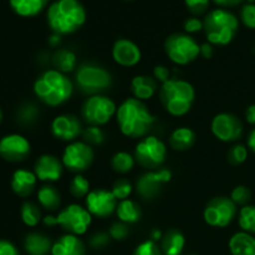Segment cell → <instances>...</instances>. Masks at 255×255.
Returning <instances> with one entry per match:
<instances>
[{
    "label": "cell",
    "instance_id": "52",
    "mask_svg": "<svg viewBox=\"0 0 255 255\" xmlns=\"http://www.w3.org/2000/svg\"><path fill=\"white\" fill-rule=\"evenodd\" d=\"M2 120V111H1V107H0V122H1Z\"/></svg>",
    "mask_w": 255,
    "mask_h": 255
},
{
    "label": "cell",
    "instance_id": "10",
    "mask_svg": "<svg viewBox=\"0 0 255 255\" xmlns=\"http://www.w3.org/2000/svg\"><path fill=\"white\" fill-rule=\"evenodd\" d=\"M237 214V204L227 197H216L211 199L204 209V221L211 227L223 228L231 224Z\"/></svg>",
    "mask_w": 255,
    "mask_h": 255
},
{
    "label": "cell",
    "instance_id": "48",
    "mask_svg": "<svg viewBox=\"0 0 255 255\" xmlns=\"http://www.w3.org/2000/svg\"><path fill=\"white\" fill-rule=\"evenodd\" d=\"M213 1L222 7H231V6H237V5L242 4L244 0H213ZM248 1L253 2L254 0H248Z\"/></svg>",
    "mask_w": 255,
    "mask_h": 255
},
{
    "label": "cell",
    "instance_id": "29",
    "mask_svg": "<svg viewBox=\"0 0 255 255\" xmlns=\"http://www.w3.org/2000/svg\"><path fill=\"white\" fill-rule=\"evenodd\" d=\"M37 199H39L40 206L50 211H56L61 203L59 191L52 186L41 187L37 192Z\"/></svg>",
    "mask_w": 255,
    "mask_h": 255
},
{
    "label": "cell",
    "instance_id": "45",
    "mask_svg": "<svg viewBox=\"0 0 255 255\" xmlns=\"http://www.w3.org/2000/svg\"><path fill=\"white\" fill-rule=\"evenodd\" d=\"M0 255H19V252L9 241L0 239Z\"/></svg>",
    "mask_w": 255,
    "mask_h": 255
},
{
    "label": "cell",
    "instance_id": "36",
    "mask_svg": "<svg viewBox=\"0 0 255 255\" xmlns=\"http://www.w3.org/2000/svg\"><path fill=\"white\" fill-rule=\"evenodd\" d=\"M82 136L87 143L101 144L105 141V133L99 126H90L85 128V131L82 132Z\"/></svg>",
    "mask_w": 255,
    "mask_h": 255
},
{
    "label": "cell",
    "instance_id": "37",
    "mask_svg": "<svg viewBox=\"0 0 255 255\" xmlns=\"http://www.w3.org/2000/svg\"><path fill=\"white\" fill-rule=\"evenodd\" d=\"M247 157H248V151L243 144H237V146L232 147L231 151L228 152V161L234 166H238V164L246 162Z\"/></svg>",
    "mask_w": 255,
    "mask_h": 255
},
{
    "label": "cell",
    "instance_id": "6",
    "mask_svg": "<svg viewBox=\"0 0 255 255\" xmlns=\"http://www.w3.org/2000/svg\"><path fill=\"white\" fill-rule=\"evenodd\" d=\"M164 49L169 59L177 65L189 64L194 61L198 55H201V46L198 42L188 34L182 32L171 35L166 40Z\"/></svg>",
    "mask_w": 255,
    "mask_h": 255
},
{
    "label": "cell",
    "instance_id": "3",
    "mask_svg": "<svg viewBox=\"0 0 255 255\" xmlns=\"http://www.w3.org/2000/svg\"><path fill=\"white\" fill-rule=\"evenodd\" d=\"M72 82L57 70H47L40 75L34 84V92L45 105L59 106L72 95Z\"/></svg>",
    "mask_w": 255,
    "mask_h": 255
},
{
    "label": "cell",
    "instance_id": "30",
    "mask_svg": "<svg viewBox=\"0 0 255 255\" xmlns=\"http://www.w3.org/2000/svg\"><path fill=\"white\" fill-rule=\"evenodd\" d=\"M52 64H54L55 69L62 74L72 71L76 66V55L71 50L60 49L54 54Z\"/></svg>",
    "mask_w": 255,
    "mask_h": 255
},
{
    "label": "cell",
    "instance_id": "17",
    "mask_svg": "<svg viewBox=\"0 0 255 255\" xmlns=\"http://www.w3.org/2000/svg\"><path fill=\"white\" fill-rule=\"evenodd\" d=\"M51 131L56 138L74 141L81 133V124L74 115H60L52 121Z\"/></svg>",
    "mask_w": 255,
    "mask_h": 255
},
{
    "label": "cell",
    "instance_id": "34",
    "mask_svg": "<svg viewBox=\"0 0 255 255\" xmlns=\"http://www.w3.org/2000/svg\"><path fill=\"white\" fill-rule=\"evenodd\" d=\"M70 192L74 197L81 198V197H87L90 193V183L85 177L76 176L70 183Z\"/></svg>",
    "mask_w": 255,
    "mask_h": 255
},
{
    "label": "cell",
    "instance_id": "33",
    "mask_svg": "<svg viewBox=\"0 0 255 255\" xmlns=\"http://www.w3.org/2000/svg\"><path fill=\"white\" fill-rule=\"evenodd\" d=\"M21 219L27 227H35L41 219V213L36 204L25 202L21 207Z\"/></svg>",
    "mask_w": 255,
    "mask_h": 255
},
{
    "label": "cell",
    "instance_id": "8",
    "mask_svg": "<svg viewBox=\"0 0 255 255\" xmlns=\"http://www.w3.org/2000/svg\"><path fill=\"white\" fill-rule=\"evenodd\" d=\"M111 81V75L97 65H82L76 72V82L85 94H99L110 87Z\"/></svg>",
    "mask_w": 255,
    "mask_h": 255
},
{
    "label": "cell",
    "instance_id": "26",
    "mask_svg": "<svg viewBox=\"0 0 255 255\" xmlns=\"http://www.w3.org/2000/svg\"><path fill=\"white\" fill-rule=\"evenodd\" d=\"M194 141H196V134L188 127H181L172 132L171 138H169V143H171L172 148L177 149V151H186L193 146Z\"/></svg>",
    "mask_w": 255,
    "mask_h": 255
},
{
    "label": "cell",
    "instance_id": "28",
    "mask_svg": "<svg viewBox=\"0 0 255 255\" xmlns=\"http://www.w3.org/2000/svg\"><path fill=\"white\" fill-rule=\"evenodd\" d=\"M184 237L181 232L172 229L162 239V251L166 255H179L183 251Z\"/></svg>",
    "mask_w": 255,
    "mask_h": 255
},
{
    "label": "cell",
    "instance_id": "46",
    "mask_svg": "<svg viewBox=\"0 0 255 255\" xmlns=\"http://www.w3.org/2000/svg\"><path fill=\"white\" fill-rule=\"evenodd\" d=\"M154 79L158 80L159 82L164 84L169 80V70L166 66H156L153 70Z\"/></svg>",
    "mask_w": 255,
    "mask_h": 255
},
{
    "label": "cell",
    "instance_id": "13",
    "mask_svg": "<svg viewBox=\"0 0 255 255\" xmlns=\"http://www.w3.org/2000/svg\"><path fill=\"white\" fill-rule=\"evenodd\" d=\"M212 132L223 142H234L241 138L243 125L241 120L232 114H219L212 121Z\"/></svg>",
    "mask_w": 255,
    "mask_h": 255
},
{
    "label": "cell",
    "instance_id": "7",
    "mask_svg": "<svg viewBox=\"0 0 255 255\" xmlns=\"http://www.w3.org/2000/svg\"><path fill=\"white\" fill-rule=\"evenodd\" d=\"M91 221V213L79 204H71L54 217L55 226H60L72 236H81L86 233Z\"/></svg>",
    "mask_w": 255,
    "mask_h": 255
},
{
    "label": "cell",
    "instance_id": "22",
    "mask_svg": "<svg viewBox=\"0 0 255 255\" xmlns=\"http://www.w3.org/2000/svg\"><path fill=\"white\" fill-rule=\"evenodd\" d=\"M229 249L233 255H255V238L246 232H239L229 241Z\"/></svg>",
    "mask_w": 255,
    "mask_h": 255
},
{
    "label": "cell",
    "instance_id": "5",
    "mask_svg": "<svg viewBox=\"0 0 255 255\" xmlns=\"http://www.w3.org/2000/svg\"><path fill=\"white\" fill-rule=\"evenodd\" d=\"M159 96L164 109L172 116H183L192 109L194 89L189 82L183 80L169 79L162 84Z\"/></svg>",
    "mask_w": 255,
    "mask_h": 255
},
{
    "label": "cell",
    "instance_id": "19",
    "mask_svg": "<svg viewBox=\"0 0 255 255\" xmlns=\"http://www.w3.org/2000/svg\"><path fill=\"white\" fill-rule=\"evenodd\" d=\"M34 173L40 181L55 182L61 177L62 163L52 154H44L35 163Z\"/></svg>",
    "mask_w": 255,
    "mask_h": 255
},
{
    "label": "cell",
    "instance_id": "47",
    "mask_svg": "<svg viewBox=\"0 0 255 255\" xmlns=\"http://www.w3.org/2000/svg\"><path fill=\"white\" fill-rule=\"evenodd\" d=\"M107 243H109V236H106L105 233L96 234L91 239V246L94 248H102V247L107 246Z\"/></svg>",
    "mask_w": 255,
    "mask_h": 255
},
{
    "label": "cell",
    "instance_id": "21",
    "mask_svg": "<svg viewBox=\"0 0 255 255\" xmlns=\"http://www.w3.org/2000/svg\"><path fill=\"white\" fill-rule=\"evenodd\" d=\"M51 255H85V246L76 236L67 234L55 242Z\"/></svg>",
    "mask_w": 255,
    "mask_h": 255
},
{
    "label": "cell",
    "instance_id": "41",
    "mask_svg": "<svg viewBox=\"0 0 255 255\" xmlns=\"http://www.w3.org/2000/svg\"><path fill=\"white\" fill-rule=\"evenodd\" d=\"M209 1H211V0H184L187 9L194 15H199L206 12V10L208 9L209 6Z\"/></svg>",
    "mask_w": 255,
    "mask_h": 255
},
{
    "label": "cell",
    "instance_id": "49",
    "mask_svg": "<svg viewBox=\"0 0 255 255\" xmlns=\"http://www.w3.org/2000/svg\"><path fill=\"white\" fill-rule=\"evenodd\" d=\"M201 55L206 57V59H211L213 56V47L209 44L201 45Z\"/></svg>",
    "mask_w": 255,
    "mask_h": 255
},
{
    "label": "cell",
    "instance_id": "18",
    "mask_svg": "<svg viewBox=\"0 0 255 255\" xmlns=\"http://www.w3.org/2000/svg\"><path fill=\"white\" fill-rule=\"evenodd\" d=\"M112 56L115 61L121 66H134L141 60V50L131 40L120 39L114 44Z\"/></svg>",
    "mask_w": 255,
    "mask_h": 255
},
{
    "label": "cell",
    "instance_id": "12",
    "mask_svg": "<svg viewBox=\"0 0 255 255\" xmlns=\"http://www.w3.org/2000/svg\"><path fill=\"white\" fill-rule=\"evenodd\" d=\"M94 161V151L86 142H72L62 153V164L70 171L81 172Z\"/></svg>",
    "mask_w": 255,
    "mask_h": 255
},
{
    "label": "cell",
    "instance_id": "14",
    "mask_svg": "<svg viewBox=\"0 0 255 255\" xmlns=\"http://www.w3.org/2000/svg\"><path fill=\"white\" fill-rule=\"evenodd\" d=\"M29 153L30 143L21 134H6L0 139V157L5 161L21 162Z\"/></svg>",
    "mask_w": 255,
    "mask_h": 255
},
{
    "label": "cell",
    "instance_id": "27",
    "mask_svg": "<svg viewBox=\"0 0 255 255\" xmlns=\"http://www.w3.org/2000/svg\"><path fill=\"white\" fill-rule=\"evenodd\" d=\"M116 213L120 221L126 224L136 223L141 218V209L138 204L129 199H125L117 204Z\"/></svg>",
    "mask_w": 255,
    "mask_h": 255
},
{
    "label": "cell",
    "instance_id": "11",
    "mask_svg": "<svg viewBox=\"0 0 255 255\" xmlns=\"http://www.w3.org/2000/svg\"><path fill=\"white\" fill-rule=\"evenodd\" d=\"M166 144L154 136L144 137L136 146V158L142 166L156 168L163 163L166 158Z\"/></svg>",
    "mask_w": 255,
    "mask_h": 255
},
{
    "label": "cell",
    "instance_id": "35",
    "mask_svg": "<svg viewBox=\"0 0 255 255\" xmlns=\"http://www.w3.org/2000/svg\"><path fill=\"white\" fill-rule=\"evenodd\" d=\"M111 192L117 201H125L132 193V186L126 179H119L114 184V188H112Z\"/></svg>",
    "mask_w": 255,
    "mask_h": 255
},
{
    "label": "cell",
    "instance_id": "40",
    "mask_svg": "<svg viewBox=\"0 0 255 255\" xmlns=\"http://www.w3.org/2000/svg\"><path fill=\"white\" fill-rule=\"evenodd\" d=\"M133 255H161V251L153 241H146L137 247Z\"/></svg>",
    "mask_w": 255,
    "mask_h": 255
},
{
    "label": "cell",
    "instance_id": "39",
    "mask_svg": "<svg viewBox=\"0 0 255 255\" xmlns=\"http://www.w3.org/2000/svg\"><path fill=\"white\" fill-rule=\"evenodd\" d=\"M231 199L236 204H246L251 199V191L244 186H238L232 191Z\"/></svg>",
    "mask_w": 255,
    "mask_h": 255
},
{
    "label": "cell",
    "instance_id": "16",
    "mask_svg": "<svg viewBox=\"0 0 255 255\" xmlns=\"http://www.w3.org/2000/svg\"><path fill=\"white\" fill-rule=\"evenodd\" d=\"M172 174L168 169L147 172L142 174L136 184L137 192L143 198H153L161 191L162 186L171 179Z\"/></svg>",
    "mask_w": 255,
    "mask_h": 255
},
{
    "label": "cell",
    "instance_id": "44",
    "mask_svg": "<svg viewBox=\"0 0 255 255\" xmlns=\"http://www.w3.org/2000/svg\"><path fill=\"white\" fill-rule=\"evenodd\" d=\"M37 116V110L36 107L32 106V105H26V106L22 107V110L20 111V117L24 122H31L36 119Z\"/></svg>",
    "mask_w": 255,
    "mask_h": 255
},
{
    "label": "cell",
    "instance_id": "42",
    "mask_svg": "<svg viewBox=\"0 0 255 255\" xmlns=\"http://www.w3.org/2000/svg\"><path fill=\"white\" fill-rule=\"evenodd\" d=\"M128 236V228H127L126 223H115L112 224L111 229H110V237L116 241H124L126 237Z\"/></svg>",
    "mask_w": 255,
    "mask_h": 255
},
{
    "label": "cell",
    "instance_id": "2",
    "mask_svg": "<svg viewBox=\"0 0 255 255\" xmlns=\"http://www.w3.org/2000/svg\"><path fill=\"white\" fill-rule=\"evenodd\" d=\"M86 21V11L79 0H57L47 9V24L57 35L72 34Z\"/></svg>",
    "mask_w": 255,
    "mask_h": 255
},
{
    "label": "cell",
    "instance_id": "43",
    "mask_svg": "<svg viewBox=\"0 0 255 255\" xmlns=\"http://www.w3.org/2000/svg\"><path fill=\"white\" fill-rule=\"evenodd\" d=\"M184 30L187 32H197L203 30V21L199 20L198 17H188V19L184 21Z\"/></svg>",
    "mask_w": 255,
    "mask_h": 255
},
{
    "label": "cell",
    "instance_id": "38",
    "mask_svg": "<svg viewBox=\"0 0 255 255\" xmlns=\"http://www.w3.org/2000/svg\"><path fill=\"white\" fill-rule=\"evenodd\" d=\"M241 19L247 27L255 29V4L248 2L242 7Z\"/></svg>",
    "mask_w": 255,
    "mask_h": 255
},
{
    "label": "cell",
    "instance_id": "23",
    "mask_svg": "<svg viewBox=\"0 0 255 255\" xmlns=\"http://www.w3.org/2000/svg\"><path fill=\"white\" fill-rule=\"evenodd\" d=\"M131 90L137 100L142 101V100L151 99L157 91L156 79H152L151 76L146 75L136 76L131 82Z\"/></svg>",
    "mask_w": 255,
    "mask_h": 255
},
{
    "label": "cell",
    "instance_id": "15",
    "mask_svg": "<svg viewBox=\"0 0 255 255\" xmlns=\"http://www.w3.org/2000/svg\"><path fill=\"white\" fill-rule=\"evenodd\" d=\"M117 199L112 194V192L105 189H95L91 191L86 197V209L91 213V216L105 218L109 217L116 211Z\"/></svg>",
    "mask_w": 255,
    "mask_h": 255
},
{
    "label": "cell",
    "instance_id": "9",
    "mask_svg": "<svg viewBox=\"0 0 255 255\" xmlns=\"http://www.w3.org/2000/svg\"><path fill=\"white\" fill-rule=\"evenodd\" d=\"M117 109L111 99L101 95H95L90 97L82 107V116L92 126H102L106 125L114 115H116Z\"/></svg>",
    "mask_w": 255,
    "mask_h": 255
},
{
    "label": "cell",
    "instance_id": "31",
    "mask_svg": "<svg viewBox=\"0 0 255 255\" xmlns=\"http://www.w3.org/2000/svg\"><path fill=\"white\" fill-rule=\"evenodd\" d=\"M239 226L246 233L255 234V206H246L241 209Z\"/></svg>",
    "mask_w": 255,
    "mask_h": 255
},
{
    "label": "cell",
    "instance_id": "24",
    "mask_svg": "<svg viewBox=\"0 0 255 255\" xmlns=\"http://www.w3.org/2000/svg\"><path fill=\"white\" fill-rule=\"evenodd\" d=\"M47 2L49 0H9L11 9L24 17H31L41 12Z\"/></svg>",
    "mask_w": 255,
    "mask_h": 255
},
{
    "label": "cell",
    "instance_id": "4",
    "mask_svg": "<svg viewBox=\"0 0 255 255\" xmlns=\"http://www.w3.org/2000/svg\"><path fill=\"white\" fill-rule=\"evenodd\" d=\"M239 29V21L229 10L219 7L208 12L203 20V30L211 44L227 45L234 39Z\"/></svg>",
    "mask_w": 255,
    "mask_h": 255
},
{
    "label": "cell",
    "instance_id": "32",
    "mask_svg": "<svg viewBox=\"0 0 255 255\" xmlns=\"http://www.w3.org/2000/svg\"><path fill=\"white\" fill-rule=\"evenodd\" d=\"M133 157L127 152H117L114 157H112L111 166L119 173H127L133 168Z\"/></svg>",
    "mask_w": 255,
    "mask_h": 255
},
{
    "label": "cell",
    "instance_id": "20",
    "mask_svg": "<svg viewBox=\"0 0 255 255\" xmlns=\"http://www.w3.org/2000/svg\"><path fill=\"white\" fill-rule=\"evenodd\" d=\"M36 176L27 169H16L11 177V188L19 197H27L34 192Z\"/></svg>",
    "mask_w": 255,
    "mask_h": 255
},
{
    "label": "cell",
    "instance_id": "1",
    "mask_svg": "<svg viewBox=\"0 0 255 255\" xmlns=\"http://www.w3.org/2000/svg\"><path fill=\"white\" fill-rule=\"evenodd\" d=\"M117 124L122 133L131 138L143 137L148 133L154 122V116L146 105L137 99H127L116 112Z\"/></svg>",
    "mask_w": 255,
    "mask_h": 255
},
{
    "label": "cell",
    "instance_id": "51",
    "mask_svg": "<svg viewBox=\"0 0 255 255\" xmlns=\"http://www.w3.org/2000/svg\"><path fill=\"white\" fill-rule=\"evenodd\" d=\"M248 146H249V148L252 149V151L255 152V128L251 132V134H249Z\"/></svg>",
    "mask_w": 255,
    "mask_h": 255
},
{
    "label": "cell",
    "instance_id": "25",
    "mask_svg": "<svg viewBox=\"0 0 255 255\" xmlns=\"http://www.w3.org/2000/svg\"><path fill=\"white\" fill-rule=\"evenodd\" d=\"M25 251L30 255H46L51 252V242L47 237L40 233L27 234L24 242Z\"/></svg>",
    "mask_w": 255,
    "mask_h": 255
},
{
    "label": "cell",
    "instance_id": "50",
    "mask_svg": "<svg viewBox=\"0 0 255 255\" xmlns=\"http://www.w3.org/2000/svg\"><path fill=\"white\" fill-rule=\"evenodd\" d=\"M246 119L249 124L255 125V105H252V106L248 107L246 112Z\"/></svg>",
    "mask_w": 255,
    "mask_h": 255
}]
</instances>
